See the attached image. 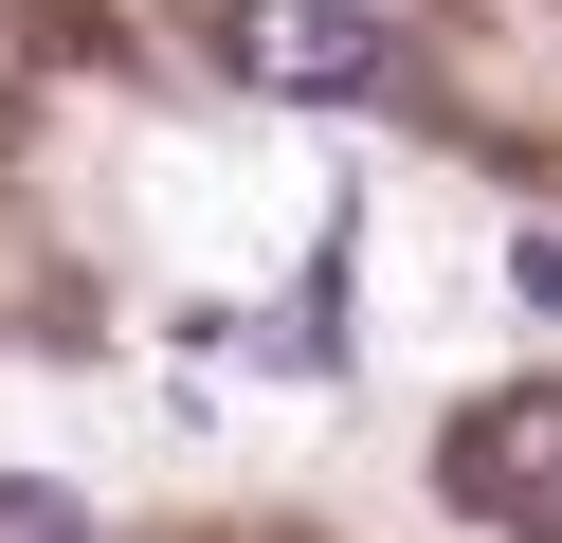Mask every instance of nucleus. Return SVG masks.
Wrapping results in <instances>:
<instances>
[{"instance_id": "1", "label": "nucleus", "mask_w": 562, "mask_h": 543, "mask_svg": "<svg viewBox=\"0 0 562 543\" xmlns=\"http://www.w3.org/2000/svg\"><path fill=\"white\" fill-rule=\"evenodd\" d=\"M218 72L272 109H345L400 72V19H363V0H218Z\"/></svg>"}, {"instance_id": "2", "label": "nucleus", "mask_w": 562, "mask_h": 543, "mask_svg": "<svg viewBox=\"0 0 562 543\" xmlns=\"http://www.w3.org/2000/svg\"><path fill=\"white\" fill-rule=\"evenodd\" d=\"M453 507H490L508 543H562V381H508L453 417Z\"/></svg>"}, {"instance_id": "4", "label": "nucleus", "mask_w": 562, "mask_h": 543, "mask_svg": "<svg viewBox=\"0 0 562 543\" xmlns=\"http://www.w3.org/2000/svg\"><path fill=\"white\" fill-rule=\"evenodd\" d=\"M508 290H526V308H562V236H508Z\"/></svg>"}, {"instance_id": "3", "label": "nucleus", "mask_w": 562, "mask_h": 543, "mask_svg": "<svg viewBox=\"0 0 562 543\" xmlns=\"http://www.w3.org/2000/svg\"><path fill=\"white\" fill-rule=\"evenodd\" d=\"M0 543H91V525H74V489H0Z\"/></svg>"}]
</instances>
